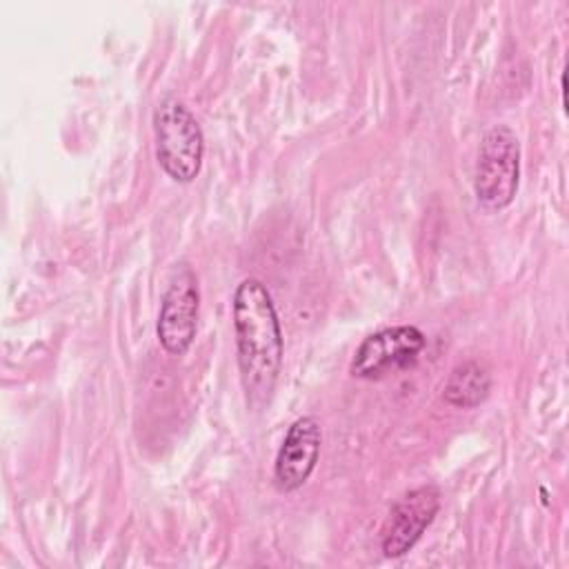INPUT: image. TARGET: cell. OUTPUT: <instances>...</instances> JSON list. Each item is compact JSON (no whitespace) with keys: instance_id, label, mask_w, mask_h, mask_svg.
Here are the masks:
<instances>
[{"instance_id":"8","label":"cell","mask_w":569,"mask_h":569,"mask_svg":"<svg viewBox=\"0 0 569 569\" xmlns=\"http://www.w3.org/2000/svg\"><path fill=\"white\" fill-rule=\"evenodd\" d=\"M491 391V373L476 360H467L451 369L442 398L456 409H473L487 400Z\"/></svg>"},{"instance_id":"1","label":"cell","mask_w":569,"mask_h":569,"mask_svg":"<svg viewBox=\"0 0 569 569\" xmlns=\"http://www.w3.org/2000/svg\"><path fill=\"white\" fill-rule=\"evenodd\" d=\"M231 318L244 400L251 411H262L273 398L284 356L278 311L262 280L244 278L236 287Z\"/></svg>"},{"instance_id":"6","label":"cell","mask_w":569,"mask_h":569,"mask_svg":"<svg viewBox=\"0 0 569 569\" xmlns=\"http://www.w3.org/2000/svg\"><path fill=\"white\" fill-rule=\"evenodd\" d=\"M438 511L440 489L436 485H420L407 491L391 509L382 533V553L387 558H400L411 551Z\"/></svg>"},{"instance_id":"4","label":"cell","mask_w":569,"mask_h":569,"mask_svg":"<svg viewBox=\"0 0 569 569\" xmlns=\"http://www.w3.org/2000/svg\"><path fill=\"white\" fill-rule=\"evenodd\" d=\"M200 311L198 278L189 262H178L160 300L156 336L169 356H184L196 338Z\"/></svg>"},{"instance_id":"5","label":"cell","mask_w":569,"mask_h":569,"mask_svg":"<svg viewBox=\"0 0 569 569\" xmlns=\"http://www.w3.org/2000/svg\"><path fill=\"white\" fill-rule=\"evenodd\" d=\"M427 340L413 325L385 327L367 336L353 353L349 371L353 378L378 380L389 373L413 367Z\"/></svg>"},{"instance_id":"2","label":"cell","mask_w":569,"mask_h":569,"mask_svg":"<svg viewBox=\"0 0 569 569\" xmlns=\"http://www.w3.org/2000/svg\"><path fill=\"white\" fill-rule=\"evenodd\" d=\"M153 133L156 158L164 173L182 184L196 180L202 169L204 136L189 107L173 96L162 98L153 111Z\"/></svg>"},{"instance_id":"3","label":"cell","mask_w":569,"mask_h":569,"mask_svg":"<svg viewBox=\"0 0 569 569\" xmlns=\"http://www.w3.org/2000/svg\"><path fill=\"white\" fill-rule=\"evenodd\" d=\"M520 182V142L507 124L491 127L478 149L473 191L482 207L500 211L509 207Z\"/></svg>"},{"instance_id":"7","label":"cell","mask_w":569,"mask_h":569,"mask_svg":"<svg viewBox=\"0 0 569 569\" xmlns=\"http://www.w3.org/2000/svg\"><path fill=\"white\" fill-rule=\"evenodd\" d=\"M322 445V429L313 416L296 418L278 449L273 462V485L282 493L300 489L313 473Z\"/></svg>"}]
</instances>
